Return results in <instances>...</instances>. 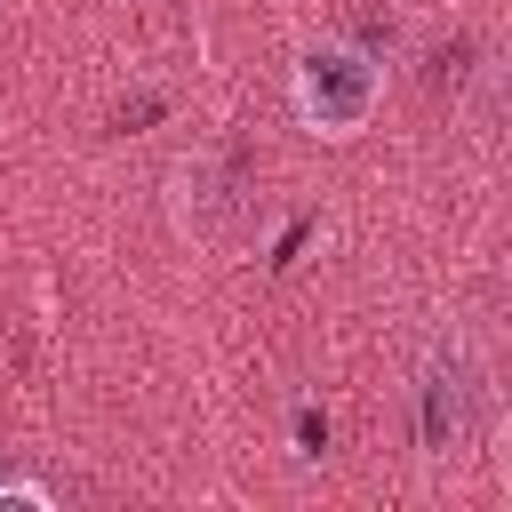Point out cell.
<instances>
[{
  "mask_svg": "<svg viewBox=\"0 0 512 512\" xmlns=\"http://www.w3.org/2000/svg\"><path fill=\"white\" fill-rule=\"evenodd\" d=\"M384 104V72L352 40H312L296 56V120L312 136H360Z\"/></svg>",
  "mask_w": 512,
  "mask_h": 512,
  "instance_id": "obj_1",
  "label": "cell"
},
{
  "mask_svg": "<svg viewBox=\"0 0 512 512\" xmlns=\"http://www.w3.org/2000/svg\"><path fill=\"white\" fill-rule=\"evenodd\" d=\"M480 360L464 344H440L416 376V448L424 456H456L472 432H480Z\"/></svg>",
  "mask_w": 512,
  "mask_h": 512,
  "instance_id": "obj_2",
  "label": "cell"
},
{
  "mask_svg": "<svg viewBox=\"0 0 512 512\" xmlns=\"http://www.w3.org/2000/svg\"><path fill=\"white\" fill-rule=\"evenodd\" d=\"M56 496L40 488V480H0V512H48Z\"/></svg>",
  "mask_w": 512,
  "mask_h": 512,
  "instance_id": "obj_3",
  "label": "cell"
},
{
  "mask_svg": "<svg viewBox=\"0 0 512 512\" xmlns=\"http://www.w3.org/2000/svg\"><path fill=\"white\" fill-rule=\"evenodd\" d=\"M296 448H304V456L328 448V416H320V408H296Z\"/></svg>",
  "mask_w": 512,
  "mask_h": 512,
  "instance_id": "obj_4",
  "label": "cell"
}]
</instances>
